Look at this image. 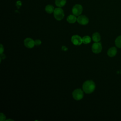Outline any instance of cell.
I'll use <instances>...</instances> for the list:
<instances>
[{
  "instance_id": "cell-1",
  "label": "cell",
  "mask_w": 121,
  "mask_h": 121,
  "mask_svg": "<svg viewBox=\"0 0 121 121\" xmlns=\"http://www.w3.org/2000/svg\"><path fill=\"white\" fill-rule=\"evenodd\" d=\"M95 83L93 80H91L85 81L82 85L83 90L86 94L92 93L95 90Z\"/></svg>"
},
{
  "instance_id": "cell-2",
  "label": "cell",
  "mask_w": 121,
  "mask_h": 121,
  "mask_svg": "<svg viewBox=\"0 0 121 121\" xmlns=\"http://www.w3.org/2000/svg\"><path fill=\"white\" fill-rule=\"evenodd\" d=\"M53 15L56 20H62L64 17V13L63 10L59 7L55 9L53 12Z\"/></svg>"
},
{
  "instance_id": "cell-3",
  "label": "cell",
  "mask_w": 121,
  "mask_h": 121,
  "mask_svg": "<svg viewBox=\"0 0 121 121\" xmlns=\"http://www.w3.org/2000/svg\"><path fill=\"white\" fill-rule=\"evenodd\" d=\"M73 98L76 100H80L82 99L84 96L83 91L81 89H76L74 90L72 93Z\"/></svg>"
},
{
  "instance_id": "cell-4",
  "label": "cell",
  "mask_w": 121,
  "mask_h": 121,
  "mask_svg": "<svg viewBox=\"0 0 121 121\" xmlns=\"http://www.w3.org/2000/svg\"><path fill=\"white\" fill-rule=\"evenodd\" d=\"M83 7L80 4L75 5L72 9V12L73 15L76 16H79L82 12Z\"/></svg>"
},
{
  "instance_id": "cell-5",
  "label": "cell",
  "mask_w": 121,
  "mask_h": 121,
  "mask_svg": "<svg viewBox=\"0 0 121 121\" xmlns=\"http://www.w3.org/2000/svg\"><path fill=\"white\" fill-rule=\"evenodd\" d=\"M102 50V46L101 43L99 42H95L92 46V52L96 54L100 53Z\"/></svg>"
},
{
  "instance_id": "cell-6",
  "label": "cell",
  "mask_w": 121,
  "mask_h": 121,
  "mask_svg": "<svg viewBox=\"0 0 121 121\" xmlns=\"http://www.w3.org/2000/svg\"><path fill=\"white\" fill-rule=\"evenodd\" d=\"M71 42L75 45H79L81 44L82 42V38L78 35H74L71 38Z\"/></svg>"
},
{
  "instance_id": "cell-7",
  "label": "cell",
  "mask_w": 121,
  "mask_h": 121,
  "mask_svg": "<svg viewBox=\"0 0 121 121\" xmlns=\"http://www.w3.org/2000/svg\"><path fill=\"white\" fill-rule=\"evenodd\" d=\"M78 22L82 25H86L88 23L89 19L85 15H80L77 18Z\"/></svg>"
},
{
  "instance_id": "cell-8",
  "label": "cell",
  "mask_w": 121,
  "mask_h": 121,
  "mask_svg": "<svg viewBox=\"0 0 121 121\" xmlns=\"http://www.w3.org/2000/svg\"><path fill=\"white\" fill-rule=\"evenodd\" d=\"M25 46L28 48H32L35 45V41L30 38H26L24 40Z\"/></svg>"
},
{
  "instance_id": "cell-9",
  "label": "cell",
  "mask_w": 121,
  "mask_h": 121,
  "mask_svg": "<svg viewBox=\"0 0 121 121\" xmlns=\"http://www.w3.org/2000/svg\"><path fill=\"white\" fill-rule=\"evenodd\" d=\"M117 52V49L115 47L110 48L107 51V54L110 57H113L116 54Z\"/></svg>"
},
{
  "instance_id": "cell-10",
  "label": "cell",
  "mask_w": 121,
  "mask_h": 121,
  "mask_svg": "<svg viewBox=\"0 0 121 121\" xmlns=\"http://www.w3.org/2000/svg\"><path fill=\"white\" fill-rule=\"evenodd\" d=\"M77 20V18L74 15H69L67 17V21L70 24L74 23Z\"/></svg>"
},
{
  "instance_id": "cell-11",
  "label": "cell",
  "mask_w": 121,
  "mask_h": 121,
  "mask_svg": "<svg viewBox=\"0 0 121 121\" xmlns=\"http://www.w3.org/2000/svg\"><path fill=\"white\" fill-rule=\"evenodd\" d=\"M55 5L61 8L65 6L66 3V0H55Z\"/></svg>"
},
{
  "instance_id": "cell-12",
  "label": "cell",
  "mask_w": 121,
  "mask_h": 121,
  "mask_svg": "<svg viewBox=\"0 0 121 121\" xmlns=\"http://www.w3.org/2000/svg\"><path fill=\"white\" fill-rule=\"evenodd\" d=\"M45 11L49 14H51L54 12V7L52 5H47L45 8Z\"/></svg>"
},
{
  "instance_id": "cell-13",
  "label": "cell",
  "mask_w": 121,
  "mask_h": 121,
  "mask_svg": "<svg viewBox=\"0 0 121 121\" xmlns=\"http://www.w3.org/2000/svg\"><path fill=\"white\" fill-rule=\"evenodd\" d=\"M92 39L95 42H98L101 40V36L98 33H95L92 35Z\"/></svg>"
},
{
  "instance_id": "cell-14",
  "label": "cell",
  "mask_w": 121,
  "mask_h": 121,
  "mask_svg": "<svg viewBox=\"0 0 121 121\" xmlns=\"http://www.w3.org/2000/svg\"><path fill=\"white\" fill-rule=\"evenodd\" d=\"M91 41V39L90 37L88 35L84 36L82 38V42L84 44H88L90 43Z\"/></svg>"
},
{
  "instance_id": "cell-15",
  "label": "cell",
  "mask_w": 121,
  "mask_h": 121,
  "mask_svg": "<svg viewBox=\"0 0 121 121\" xmlns=\"http://www.w3.org/2000/svg\"><path fill=\"white\" fill-rule=\"evenodd\" d=\"M115 44L118 48H121V35L118 36L115 40Z\"/></svg>"
},
{
  "instance_id": "cell-16",
  "label": "cell",
  "mask_w": 121,
  "mask_h": 121,
  "mask_svg": "<svg viewBox=\"0 0 121 121\" xmlns=\"http://www.w3.org/2000/svg\"><path fill=\"white\" fill-rule=\"evenodd\" d=\"M35 45H36V46H39L40 45L42 42H41V41L40 40H39V39H36L35 41Z\"/></svg>"
},
{
  "instance_id": "cell-17",
  "label": "cell",
  "mask_w": 121,
  "mask_h": 121,
  "mask_svg": "<svg viewBox=\"0 0 121 121\" xmlns=\"http://www.w3.org/2000/svg\"><path fill=\"white\" fill-rule=\"evenodd\" d=\"M6 119V116L4 114L2 113H0V120L1 121H5Z\"/></svg>"
},
{
  "instance_id": "cell-18",
  "label": "cell",
  "mask_w": 121,
  "mask_h": 121,
  "mask_svg": "<svg viewBox=\"0 0 121 121\" xmlns=\"http://www.w3.org/2000/svg\"><path fill=\"white\" fill-rule=\"evenodd\" d=\"M3 51H4V48L3 47V45L1 44H0V54L3 53Z\"/></svg>"
}]
</instances>
